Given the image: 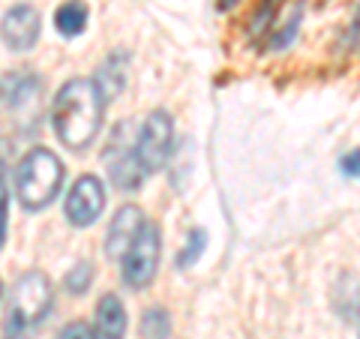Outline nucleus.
<instances>
[{"label": "nucleus", "mask_w": 360, "mask_h": 339, "mask_svg": "<svg viewBox=\"0 0 360 339\" xmlns=\"http://www.w3.org/2000/svg\"><path fill=\"white\" fill-rule=\"evenodd\" d=\"M103 108L105 99L94 78H72L54 96V135L70 151H84L103 129Z\"/></svg>", "instance_id": "f257e3e1"}, {"label": "nucleus", "mask_w": 360, "mask_h": 339, "mask_svg": "<svg viewBox=\"0 0 360 339\" xmlns=\"http://www.w3.org/2000/svg\"><path fill=\"white\" fill-rule=\"evenodd\" d=\"M63 177H66L63 162L51 151H45V148L30 151L25 160L18 162V168H15L18 201L27 210L49 207L51 201L58 198V192L63 189Z\"/></svg>", "instance_id": "f03ea898"}, {"label": "nucleus", "mask_w": 360, "mask_h": 339, "mask_svg": "<svg viewBox=\"0 0 360 339\" xmlns=\"http://www.w3.org/2000/svg\"><path fill=\"white\" fill-rule=\"evenodd\" d=\"M51 309V282L39 270L25 274L9 298V315H6V339H27V333L37 324L45 321Z\"/></svg>", "instance_id": "7ed1b4c3"}, {"label": "nucleus", "mask_w": 360, "mask_h": 339, "mask_svg": "<svg viewBox=\"0 0 360 339\" xmlns=\"http://www.w3.org/2000/svg\"><path fill=\"white\" fill-rule=\"evenodd\" d=\"M172 139H174V123L168 111H153V115L144 120V127L135 139V160H139L144 177L160 172L165 165L168 153H172Z\"/></svg>", "instance_id": "20e7f679"}, {"label": "nucleus", "mask_w": 360, "mask_h": 339, "mask_svg": "<svg viewBox=\"0 0 360 339\" xmlns=\"http://www.w3.org/2000/svg\"><path fill=\"white\" fill-rule=\"evenodd\" d=\"M123 264V282L129 288H148L150 279L156 276L160 267V229L153 222H144L141 234L135 237V243L120 258Z\"/></svg>", "instance_id": "39448f33"}, {"label": "nucleus", "mask_w": 360, "mask_h": 339, "mask_svg": "<svg viewBox=\"0 0 360 339\" xmlns=\"http://www.w3.org/2000/svg\"><path fill=\"white\" fill-rule=\"evenodd\" d=\"M66 219H70L75 229H84V225H94L105 210V186L103 180L94 177V174H84L78 177L70 196H66Z\"/></svg>", "instance_id": "423d86ee"}, {"label": "nucleus", "mask_w": 360, "mask_h": 339, "mask_svg": "<svg viewBox=\"0 0 360 339\" xmlns=\"http://www.w3.org/2000/svg\"><path fill=\"white\" fill-rule=\"evenodd\" d=\"M144 222H148V219H144L141 207L123 205V207L115 213L111 225H108V234H105V255L115 258V262H120V258L127 255L129 246L135 243V237L141 234Z\"/></svg>", "instance_id": "0eeeda50"}, {"label": "nucleus", "mask_w": 360, "mask_h": 339, "mask_svg": "<svg viewBox=\"0 0 360 339\" xmlns=\"http://www.w3.org/2000/svg\"><path fill=\"white\" fill-rule=\"evenodd\" d=\"M0 33H4V42L13 51H27L33 49V42L39 39V13L27 4L13 6L4 15V25H0Z\"/></svg>", "instance_id": "6e6552de"}, {"label": "nucleus", "mask_w": 360, "mask_h": 339, "mask_svg": "<svg viewBox=\"0 0 360 339\" xmlns=\"http://www.w3.org/2000/svg\"><path fill=\"white\" fill-rule=\"evenodd\" d=\"M39 99V78L30 75L27 70L6 72L0 78V103L9 108H25Z\"/></svg>", "instance_id": "1a4fd4ad"}, {"label": "nucleus", "mask_w": 360, "mask_h": 339, "mask_svg": "<svg viewBox=\"0 0 360 339\" xmlns=\"http://www.w3.org/2000/svg\"><path fill=\"white\" fill-rule=\"evenodd\" d=\"M127 333V309L117 295H105L96 307L94 339H123Z\"/></svg>", "instance_id": "9d476101"}, {"label": "nucleus", "mask_w": 360, "mask_h": 339, "mask_svg": "<svg viewBox=\"0 0 360 339\" xmlns=\"http://www.w3.org/2000/svg\"><path fill=\"white\" fill-rule=\"evenodd\" d=\"M99 94H103V99H115L120 94L123 82H127V54L123 51H115L111 58L103 63V70H99V75L94 78Z\"/></svg>", "instance_id": "9b49d317"}, {"label": "nucleus", "mask_w": 360, "mask_h": 339, "mask_svg": "<svg viewBox=\"0 0 360 339\" xmlns=\"http://www.w3.org/2000/svg\"><path fill=\"white\" fill-rule=\"evenodd\" d=\"M54 27L63 37H78V33H84L87 27V6L82 0H66L63 6H58V13H54Z\"/></svg>", "instance_id": "f8f14e48"}, {"label": "nucleus", "mask_w": 360, "mask_h": 339, "mask_svg": "<svg viewBox=\"0 0 360 339\" xmlns=\"http://www.w3.org/2000/svg\"><path fill=\"white\" fill-rule=\"evenodd\" d=\"M141 336L144 339H168V336H172V319H168V312L162 307H153V309L144 312Z\"/></svg>", "instance_id": "ddd939ff"}, {"label": "nucleus", "mask_w": 360, "mask_h": 339, "mask_svg": "<svg viewBox=\"0 0 360 339\" xmlns=\"http://www.w3.org/2000/svg\"><path fill=\"white\" fill-rule=\"evenodd\" d=\"M205 243H207L205 229H193V231H189L184 252L177 255V267H189V264H195V262H198V255L205 252Z\"/></svg>", "instance_id": "4468645a"}, {"label": "nucleus", "mask_w": 360, "mask_h": 339, "mask_svg": "<svg viewBox=\"0 0 360 339\" xmlns=\"http://www.w3.org/2000/svg\"><path fill=\"white\" fill-rule=\"evenodd\" d=\"M90 279H94V267H90V262H78L70 276H66V291H72V295H82V291H87Z\"/></svg>", "instance_id": "2eb2a0df"}, {"label": "nucleus", "mask_w": 360, "mask_h": 339, "mask_svg": "<svg viewBox=\"0 0 360 339\" xmlns=\"http://www.w3.org/2000/svg\"><path fill=\"white\" fill-rule=\"evenodd\" d=\"M58 339H94V327L84 324V321H72L66 324Z\"/></svg>", "instance_id": "dca6fc26"}, {"label": "nucleus", "mask_w": 360, "mask_h": 339, "mask_svg": "<svg viewBox=\"0 0 360 339\" xmlns=\"http://www.w3.org/2000/svg\"><path fill=\"white\" fill-rule=\"evenodd\" d=\"M6 210H9V192H6L4 168H0V246H4V237H6Z\"/></svg>", "instance_id": "f3484780"}, {"label": "nucleus", "mask_w": 360, "mask_h": 339, "mask_svg": "<svg viewBox=\"0 0 360 339\" xmlns=\"http://www.w3.org/2000/svg\"><path fill=\"white\" fill-rule=\"evenodd\" d=\"M340 165H342V174L345 177H360V148L352 151V153H345Z\"/></svg>", "instance_id": "a211bd4d"}, {"label": "nucleus", "mask_w": 360, "mask_h": 339, "mask_svg": "<svg viewBox=\"0 0 360 339\" xmlns=\"http://www.w3.org/2000/svg\"><path fill=\"white\" fill-rule=\"evenodd\" d=\"M0 295H4V286H0Z\"/></svg>", "instance_id": "6ab92c4d"}]
</instances>
